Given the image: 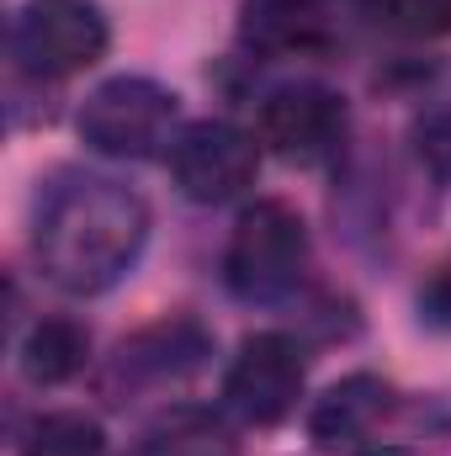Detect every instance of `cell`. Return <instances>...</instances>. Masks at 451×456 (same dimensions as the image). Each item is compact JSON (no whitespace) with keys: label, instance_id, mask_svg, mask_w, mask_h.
Instances as JSON below:
<instances>
[{"label":"cell","instance_id":"30bf717a","mask_svg":"<svg viewBox=\"0 0 451 456\" xmlns=\"http://www.w3.org/2000/svg\"><path fill=\"white\" fill-rule=\"evenodd\" d=\"M330 0H244L239 37L255 53H308L330 32Z\"/></svg>","mask_w":451,"mask_h":456},{"label":"cell","instance_id":"3957f363","mask_svg":"<svg viewBox=\"0 0 451 456\" xmlns=\"http://www.w3.org/2000/svg\"><path fill=\"white\" fill-rule=\"evenodd\" d=\"M176 117H181L176 91H165L149 75H117L86 96L80 138L107 159H154V154H170V143L181 138Z\"/></svg>","mask_w":451,"mask_h":456},{"label":"cell","instance_id":"2e32d148","mask_svg":"<svg viewBox=\"0 0 451 456\" xmlns=\"http://www.w3.org/2000/svg\"><path fill=\"white\" fill-rule=\"evenodd\" d=\"M366 456H414V452H404V446H377V452H366Z\"/></svg>","mask_w":451,"mask_h":456},{"label":"cell","instance_id":"5bb4252c","mask_svg":"<svg viewBox=\"0 0 451 456\" xmlns=\"http://www.w3.org/2000/svg\"><path fill=\"white\" fill-rule=\"evenodd\" d=\"M388 16L409 37H447L451 32V0H388Z\"/></svg>","mask_w":451,"mask_h":456},{"label":"cell","instance_id":"7c38bea8","mask_svg":"<svg viewBox=\"0 0 451 456\" xmlns=\"http://www.w3.org/2000/svg\"><path fill=\"white\" fill-rule=\"evenodd\" d=\"M138 456H239V441L208 409H170L144 430Z\"/></svg>","mask_w":451,"mask_h":456},{"label":"cell","instance_id":"ba28073f","mask_svg":"<svg viewBox=\"0 0 451 456\" xmlns=\"http://www.w3.org/2000/svg\"><path fill=\"white\" fill-rule=\"evenodd\" d=\"M208 330L192 324V319H165V324H149L138 330L133 340L117 345L112 355V387L127 393H149V387H170V382H186L202 361H208Z\"/></svg>","mask_w":451,"mask_h":456},{"label":"cell","instance_id":"7a4b0ae2","mask_svg":"<svg viewBox=\"0 0 451 456\" xmlns=\"http://www.w3.org/2000/svg\"><path fill=\"white\" fill-rule=\"evenodd\" d=\"M308 271V224L298 208L266 197L239 213L224 249V281L239 303H282Z\"/></svg>","mask_w":451,"mask_h":456},{"label":"cell","instance_id":"5b68a950","mask_svg":"<svg viewBox=\"0 0 451 456\" xmlns=\"http://www.w3.org/2000/svg\"><path fill=\"white\" fill-rule=\"evenodd\" d=\"M303 377H308L303 350L287 340V335H271V330L266 335H250L224 371V403L244 425L271 430V425H282L298 409Z\"/></svg>","mask_w":451,"mask_h":456},{"label":"cell","instance_id":"8992f818","mask_svg":"<svg viewBox=\"0 0 451 456\" xmlns=\"http://www.w3.org/2000/svg\"><path fill=\"white\" fill-rule=\"evenodd\" d=\"M255 170H260L255 138L234 122H218V117L181 127V138L170 143V175H176L181 197L208 202V208L239 197L255 181Z\"/></svg>","mask_w":451,"mask_h":456},{"label":"cell","instance_id":"6da1fadb","mask_svg":"<svg viewBox=\"0 0 451 456\" xmlns=\"http://www.w3.org/2000/svg\"><path fill=\"white\" fill-rule=\"evenodd\" d=\"M149 239V208L138 191L107 175H80L48 191L37 218V265L70 297H96L117 287Z\"/></svg>","mask_w":451,"mask_h":456},{"label":"cell","instance_id":"52a82bcc","mask_svg":"<svg viewBox=\"0 0 451 456\" xmlns=\"http://www.w3.org/2000/svg\"><path fill=\"white\" fill-rule=\"evenodd\" d=\"M345 138V102L324 86H282L260 102V143L282 159H324Z\"/></svg>","mask_w":451,"mask_h":456},{"label":"cell","instance_id":"277c9868","mask_svg":"<svg viewBox=\"0 0 451 456\" xmlns=\"http://www.w3.org/2000/svg\"><path fill=\"white\" fill-rule=\"evenodd\" d=\"M112 43L107 11L96 0H27L11 16V59L21 75L64 80L91 69Z\"/></svg>","mask_w":451,"mask_h":456},{"label":"cell","instance_id":"9c48e42d","mask_svg":"<svg viewBox=\"0 0 451 456\" xmlns=\"http://www.w3.org/2000/svg\"><path fill=\"white\" fill-rule=\"evenodd\" d=\"M388 414H393V387L377 371H350L308 409V436L319 452H350L366 446Z\"/></svg>","mask_w":451,"mask_h":456},{"label":"cell","instance_id":"8fae6325","mask_svg":"<svg viewBox=\"0 0 451 456\" xmlns=\"http://www.w3.org/2000/svg\"><path fill=\"white\" fill-rule=\"evenodd\" d=\"M86 361H91V335L75 319H43L21 340V371L37 387H59V382L80 377Z\"/></svg>","mask_w":451,"mask_h":456},{"label":"cell","instance_id":"9a60e30c","mask_svg":"<svg viewBox=\"0 0 451 456\" xmlns=\"http://www.w3.org/2000/svg\"><path fill=\"white\" fill-rule=\"evenodd\" d=\"M420 159H425V170H430L436 181L451 186V112L430 117V122L420 127Z\"/></svg>","mask_w":451,"mask_h":456},{"label":"cell","instance_id":"4fadbf2b","mask_svg":"<svg viewBox=\"0 0 451 456\" xmlns=\"http://www.w3.org/2000/svg\"><path fill=\"white\" fill-rule=\"evenodd\" d=\"M107 452V436L91 414L80 409H53V414H37L27 430H21V456H102Z\"/></svg>","mask_w":451,"mask_h":456}]
</instances>
